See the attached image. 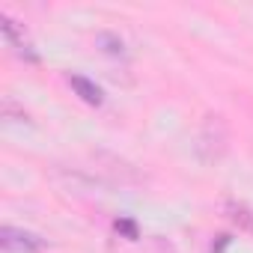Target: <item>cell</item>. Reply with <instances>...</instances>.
<instances>
[{
    "label": "cell",
    "instance_id": "6da1fadb",
    "mask_svg": "<svg viewBox=\"0 0 253 253\" xmlns=\"http://www.w3.org/2000/svg\"><path fill=\"white\" fill-rule=\"evenodd\" d=\"M0 244H3L6 253H42L45 250V238H39L36 232H27V229H15V226H3Z\"/></svg>",
    "mask_w": 253,
    "mask_h": 253
},
{
    "label": "cell",
    "instance_id": "7a4b0ae2",
    "mask_svg": "<svg viewBox=\"0 0 253 253\" xmlns=\"http://www.w3.org/2000/svg\"><path fill=\"white\" fill-rule=\"evenodd\" d=\"M197 146H200V155H203V158H206V149H211L209 161L220 158V152H223V146H226V125H223L220 116H209V119H206Z\"/></svg>",
    "mask_w": 253,
    "mask_h": 253
},
{
    "label": "cell",
    "instance_id": "3957f363",
    "mask_svg": "<svg viewBox=\"0 0 253 253\" xmlns=\"http://www.w3.org/2000/svg\"><path fill=\"white\" fill-rule=\"evenodd\" d=\"M69 86L81 95V101H86V104H92V107H98L101 101H104V92H101V86L95 84V81H89V78H84V75H69Z\"/></svg>",
    "mask_w": 253,
    "mask_h": 253
},
{
    "label": "cell",
    "instance_id": "277c9868",
    "mask_svg": "<svg viewBox=\"0 0 253 253\" xmlns=\"http://www.w3.org/2000/svg\"><path fill=\"white\" fill-rule=\"evenodd\" d=\"M226 209H229V211H232V214H229V217H232V220H235V223H241V226H244V229H250V232H253V211H247V209H244V206H235V203H229V206H226Z\"/></svg>",
    "mask_w": 253,
    "mask_h": 253
},
{
    "label": "cell",
    "instance_id": "5b68a950",
    "mask_svg": "<svg viewBox=\"0 0 253 253\" xmlns=\"http://www.w3.org/2000/svg\"><path fill=\"white\" fill-rule=\"evenodd\" d=\"M98 42H107V45H110V54H122V39H116V36H110V33H101Z\"/></svg>",
    "mask_w": 253,
    "mask_h": 253
},
{
    "label": "cell",
    "instance_id": "8992f818",
    "mask_svg": "<svg viewBox=\"0 0 253 253\" xmlns=\"http://www.w3.org/2000/svg\"><path fill=\"white\" fill-rule=\"evenodd\" d=\"M116 229H122L128 238H137V229H134V223H128V220H116Z\"/></svg>",
    "mask_w": 253,
    "mask_h": 253
}]
</instances>
